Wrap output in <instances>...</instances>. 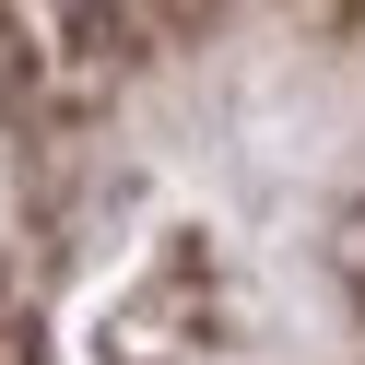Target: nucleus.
I'll use <instances>...</instances> for the list:
<instances>
[{"mask_svg":"<svg viewBox=\"0 0 365 365\" xmlns=\"http://www.w3.org/2000/svg\"><path fill=\"white\" fill-rule=\"evenodd\" d=\"M24 95H36V36H24V12L0 0V118H12Z\"/></svg>","mask_w":365,"mask_h":365,"instance_id":"1","label":"nucleus"},{"mask_svg":"<svg viewBox=\"0 0 365 365\" xmlns=\"http://www.w3.org/2000/svg\"><path fill=\"white\" fill-rule=\"evenodd\" d=\"M0 365H48V341H36L24 307H0Z\"/></svg>","mask_w":365,"mask_h":365,"instance_id":"2","label":"nucleus"},{"mask_svg":"<svg viewBox=\"0 0 365 365\" xmlns=\"http://www.w3.org/2000/svg\"><path fill=\"white\" fill-rule=\"evenodd\" d=\"M83 12H106V0H83Z\"/></svg>","mask_w":365,"mask_h":365,"instance_id":"3","label":"nucleus"}]
</instances>
